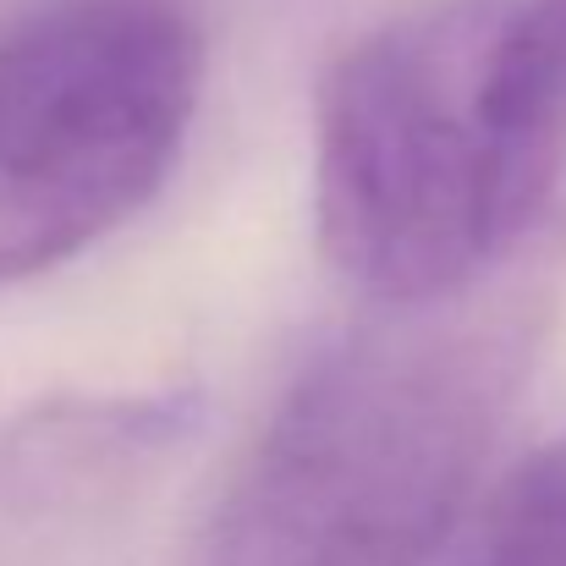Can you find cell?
Listing matches in <instances>:
<instances>
[{
    "mask_svg": "<svg viewBox=\"0 0 566 566\" xmlns=\"http://www.w3.org/2000/svg\"><path fill=\"white\" fill-rule=\"evenodd\" d=\"M314 220L379 308L566 237V0H434L347 44L314 99Z\"/></svg>",
    "mask_w": 566,
    "mask_h": 566,
    "instance_id": "cell-1",
    "label": "cell"
},
{
    "mask_svg": "<svg viewBox=\"0 0 566 566\" xmlns=\"http://www.w3.org/2000/svg\"><path fill=\"white\" fill-rule=\"evenodd\" d=\"M539 319L484 281L379 308L297 379L192 566H429L457 534Z\"/></svg>",
    "mask_w": 566,
    "mask_h": 566,
    "instance_id": "cell-2",
    "label": "cell"
},
{
    "mask_svg": "<svg viewBox=\"0 0 566 566\" xmlns=\"http://www.w3.org/2000/svg\"><path fill=\"white\" fill-rule=\"evenodd\" d=\"M198 88L177 0H50L0 28V286L88 253L171 182Z\"/></svg>",
    "mask_w": 566,
    "mask_h": 566,
    "instance_id": "cell-3",
    "label": "cell"
},
{
    "mask_svg": "<svg viewBox=\"0 0 566 566\" xmlns=\"http://www.w3.org/2000/svg\"><path fill=\"white\" fill-rule=\"evenodd\" d=\"M192 390L55 396L0 434V501L28 517L105 506L149 479L198 429Z\"/></svg>",
    "mask_w": 566,
    "mask_h": 566,
    "instance_id": "cell-4",
    "label": "cell"
},
{
    "mask_svg": "<svg viewBox=\"0 0 566 566\" xmlns=\"http://www.w3.org/2000/svg\"><path fill=\"white\" fill-rule=\"evenodd\" d=\"M479 566H566V434L501 490Z\"/></svg>",
    "mask_w": 566,
    "mask_h": 566,
    "instance_id": "cell-5",
    "label": "cell"
}]
</instances>
